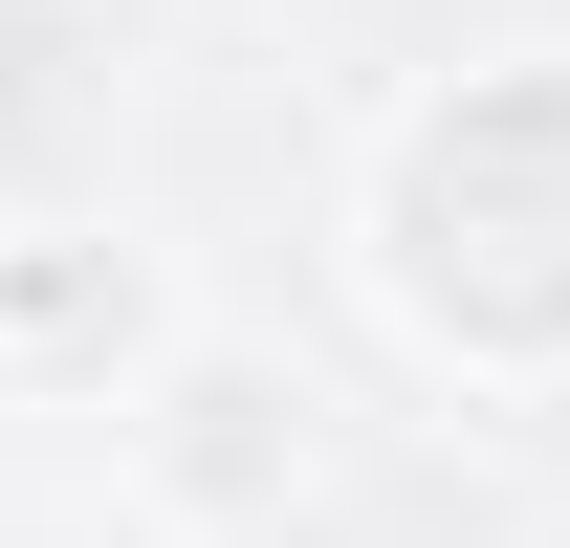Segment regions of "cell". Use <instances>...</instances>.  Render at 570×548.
<instances>
[{"mask_svg": "<svg viewBox=\"0 0 570 548\" xmlns=\"http://www.w3.org/2000/svg\"><path fill=\"white\" fill-rule=\"evenodd\" d=\"M176 330H198V285L132 198H0V395L22 417H110Z\"/></svg>", "mask_w": 570, "mask_h": 548, "instance_id": "obj_3", "label": "cell"}, {"mask_svg": "<svg viewBox=\"0 0 570 548\" xmlns=\"http://www.w3.org/2000/svg\"><path fill=\"white\" fill-rule=\"evenodd\" d=\"M549 548H570V505H549Z\"/></svg>", "mask_w": 570, "mask_h": 548, "instance_id": "obj_4", "label": "cell"}, {"mask_svg": "<svg viewBox=\"0 0 570 548\" xmlns=\"http://www.w3.org/2000/svg\"><path fill=\"white\" fill-rule=\"evenodd\" d=\"M352 264L461 395H570V45H504L352 154Z\"/></svg>", "mask_w": 570, "mask_h": 548, "instance_id": "obj_1", "label": "cell"}, {"mask_svg": "<svg viewBox=\"0 0 570 548\" xmlns=\"http://www.w3.org/2000/svg\"><path fill=\"white\" fill-rule=\"evenodd\" d=\"M110 482H132L154 548H285L307 505H330V373H307L285 330H219L198 307V330L110 395Z\"/></svg>", "mask_w": 570, "mask_h": 548, "instance_id": "obj_2", "label": "cell"}]
</instances>
